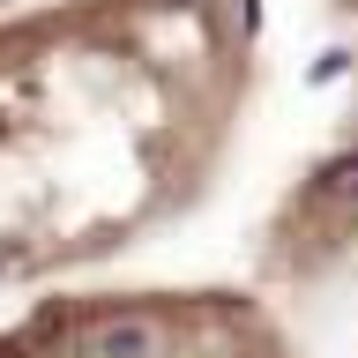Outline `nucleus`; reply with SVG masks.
Returning <instances> with one entry per match:
<instances>
[{
  "mask_svg": "<svg viewBox=\"0 0 358 358\" xmlns=\"http://www.w3.org/2000/svg\"><path fill=\"white\" fill-rule=\"evenodd\" d=\"M358 262V105L343 112L306 172L284 187L262 231V276L276 291L336 284Z\"/></svg>",
  "mask_w": 358,
  "mask_h": 358,
  "instance_id": "nucleus-3",
  "label": "nucleus"
},
{
  "mask_svg": "<svg viewBox=\"0 0 358 358\" xmlns=\"http://www.w3.org/2000/svg\"><path fill=\"white\" fill-rule=\"evenodd\" d=\"M0 358H299V336L254 284H90L8 313Z\"/></svg>",
  "mask_w": 358,
  "mask_h": 358,
  "instance_id": "nucleus-2",
  "label": "nucleus"
},
{
  "mask_svg": "<svg viewBox=\"0 0 358 358\" xmlns=\"http://www.w3.org/2000/svg\"><path fill=\"white\" fill-rule=\"evenodd\" d=\"M262 0H38L0 22V291L120 262L217 194Z\"/></svg>",
  "mask_w": 358,
  "mask_h": 358,
  "instance_id": "nucleus-1",
  "label": "nucleus"
},
{
  "mask_svg": "<svg viewBox=\"0 0 358 358\" xmlns=\"http://www.w3.org/2000/svg\"><path fill=\"white\" fill-rule=\"evenodd\" d=\"M336 15H351V22H358V0H336Z\"/></svg>",
  "mask_w": 358,
  "mask_h": 358,
  "instance_id": "nucleus-4",
  "label": "nucleus"
}]
</instances>
